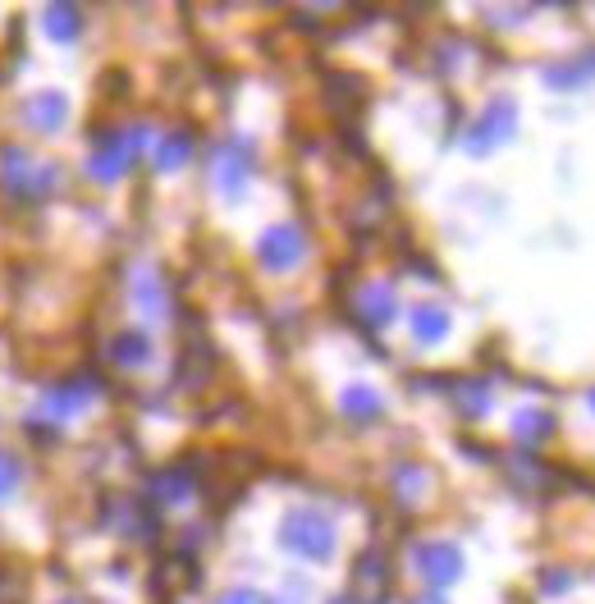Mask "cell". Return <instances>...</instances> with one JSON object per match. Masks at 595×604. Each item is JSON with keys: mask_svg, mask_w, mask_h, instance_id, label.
Returning a JSON list of instances; mask_svg holds the SVG:
<instances>
[{"mask_svg": "<svg viewBox=\"0 0 595 604\" xmlns=\"http://www.w3.org/2000/svg\"><path fill=\"white\" fill-rule=\"evenodd\" d=\"M280 540L293 554H303V559H330V550H335V527L321 513H289L280 527Z\"/></svg>", "mask_w": 595, "mask_h": 604, "instance_id": "6da1fadb", "label": "cell"}, {"mask_svg": "<svg viewBox=\"0 0 595 604\" xmlns=\"http://www.w3.org/2000/svg\"><path fill=\"white\" fill-rule=\"evenodd\" d=\"M513 138V101H495V106L486 110V115L472 124V133H467V147L476 151V156H486V147H495V142Z\"/></svg>", "mask_w": 595, "mask_h": 604, "instance_id": "7a4b0ae2", "label": "cell"}, {"mask_svg": "<svg viewBox=\"0 0 595 604\" xmlns=\"http://www.w3.org/2000/svg\"><path fill=\"white\" fill-rule=\"evenodd\" d=\"M298 257H303V229H298V225H275L271 234L261 238V261H266V266L284 270V266H293Z\"/></svg>", "mask_w": 595, "mask_h": 604, "instance_id": "3957f363", "label": "cell"}, {"mask_svg": "<svg viewBox=\"0 0 595 604\" xmlns=\"http://www.w3.org/2000/svg\"><path fill=\"white\" fill-rule=\"evenodd\" d=\"M417 563H422V572H426V582L431 586L454 582L458 572H463V559H458L454 545H426V550L417 554Z\"/></svg>", "mask_w": 595, "mask_h": 604, "instance_id": "277c9868", "label": "cell"}, {"mask_svg": "<svg viewBox=\"0 0 595 604\" xmlns=\"http://www.w3.org/2000/svg\"><path fill=\"white\" fill-rule=\"evenodd\" d=\"M412 325H417V339H422V344H435V339H444V330H449V312H444L440 302H422L417 316H412Z\"/></svg>", "mask_w": 595, "mask_h": 604, "instance_id": "5b68a950", "label": "cell"}, {"mask_svg": "<svg viewBox=\"0 0 595 604\" xmlns=\"http://www.w3.org/2000/svg\"><path fill=\"white\" fill-rule=\"evenodd\" d=\"M591 69H595V51L586 55V60H573V65H554V69H550V83H554V87L591 83Z\"/></svg>", "mask_w": 595, "mask_h": 604, "instance_id": "8992f818", "label": "cell"}, {"mask_svg": "<svg viewBox=\"0 0 595 604\" xmlns=\"http://www.w3.org/2000/svg\"><path fill=\"white\" fill-rule=\"evenodd\" d=\"M550 426H554L550 412H522V417L513 421V431H518V440H522V444H536L545 431H550Z\"/></svg>", "mask_w": 595, "mask_h": 604, "instance_id": "52a82bcc", "label": "cell"}, {"mask_svg": "<svg viewBox=\"0 0 595 604\" xmlns=\"http://www.w3.org/2000/svg\"><path fill=\"white\" fill-rule=\"evenodd\" d=\"M344 408H348V417H362V421H367V417H376V412H380V399L371 394V389H348V394H344Z\"/></svg>", "mask_w": 595, "mask_h": 604, "instance_id": "ba28073f", "label": "cell"}, {"mask_svg": "<svg viewBox=\"0 0 595 604\" xmlns=\"http://www.w3.org/2000/svg\"><path fill=\"white\" fill-rule=\"evenodd\" d=\"M367 312H371V321H390V316H394L390 289H371V293H367Z\"/></svg>", "mask_w": 595, "mask_h": 604, "instance_id": "9c48e42d", "label": "cell"}, {"mask_svg": "<svg viewBox=\"0 0 595 604\" xmlns=\"http://www.w3.org/2000/svg\"><path fill=\"white\" fill-rule=\"evenodd\" d=\"M74 23H78V19H74L69 10H55V14H51V28H55V33H74Z\"/></svg>", "mask_w": 595, "mask_h": 604, "instance_id": "30bf717a", "label": "cell"}, {"mask_svg": "<svg viewBox=\"0 0 595 604\" xmlns=\"http://www.w3.org/2000/svg\"><path fill=\"white\" fill-rule=\"evenodd\" d=\"M225 604H257V595H252V591H238V595H229Z\"/></svg>", "mask_w": 595, "mask_h": 604, "instance_id": "8fae6325", "label": "cell"}, {"mask_svg": "<svg viewBox=\"0 0 595 604\" xmlns=\"http://www.w3.org/2000/svg\"><path fill=\"white\" fill-rule=\"evenodd\" d=\"M417 604H440V600H431V595H426V600H417Z\"/></svg>", "mask_w": 595, "mask_h": 604, "instance_id": "7c38bea8", "label": "cell"}, {"mask_svg": "<svg viewBox=\"0 0 595 604\" xmlns=\"http://www.w3.org/2000/svg\"><path fill=\"white\" fill-rule=\"evenodd\" d=\"M591 403H595V394H591Z\"/></svg>", "mask_w": 595, "mask_h": 604, "instance_id": "4fadbf2b", "label": "cell"}]
</instances>
